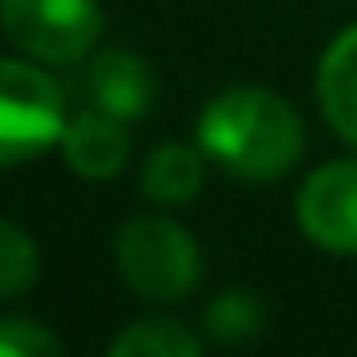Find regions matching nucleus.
<instances>
[{"mask_svg": "<svg viewBox=\"0 0 357 357\" xmlns=\"http://www.w3.org/2000/svg\"><path fill=\"white\" fill-rule=\"evenodd\" d=\"M199 149L240 181H280L303 158V118L267 86H231L199 114Z\"/></svg>", "mask_w": 357, "mask_h": 357, "instance_id": "f257e3e1", "label": "nucleus"}, {"mask_svg": "<svg viewBox=\"0 0 357 357\" xmlns=\"http://www.w3.org/2000/svg\"><path fill=\"white\" fill-rule=\"evenodd\" d=\"M118 271L131 285V294L154 298V303H176L185 298L204 276V258L195 236L181 222L163 213H136L118 231Z\"/></svg>", "mask_w": 357, "mask_h": 357, "instance_id": "f03ea898", "label": "nucleus"}, {"mask_svg": "<svg viewBox=\"0 0 357 357\" xmlns=\"http://www.w3.org/2000/svg\"><path fill=\"white\" fill-rule=\"evenodd\" d=\"M68 127L63 86L45 68L23 59H0V167L32 163L59 145Z\"/></svg>", "mask_w": 357, "mask_h": 357, "instance_id": "7ed1b4c3", "label": "nucleus"}, {"mask_svg": "<svg viewBox=\"0 0 357 357\" xmlns=\"http://www.w3.org/2000/svg\"><path fill=\"white\" fill-rule=\"evenodd\" d=\"M0 27L41 63H82L105 36L100 0H0Z\"/></svg>", "mask_w": 357, "mask_h": 357, "instance_id": "20e7f679", "label": "nucleus"}, {"mask_svg": "<svg viewBox=\"0 0 357 357\" xmlns=\"http://www.w3.org/2000/svg\"><path fill=\"white\" fill-rule=\"evenodd\" d=\"M298 227L326 253H357V158L317 167L298 190Z\"/></svg>", "mask_w": 357, "mask_h": 357, "instance_id": "39448f33", "label": "nucleus"}, {"mask_svg": "<svg viewBox=\"0 0 357 357\" xmlns=\"http://www.w3.org/2000/svg\"><path fill=\"white\" fill-rule=\"evenodd\" d=\"M86 68H82V96H86V109H100V114L131 122V118H145L149 105L158 96V82L154 68L140 59L136 50H122V45H109V50H91Z\"/></svg>", "mask_w": 357, "mask_h": 357, "instance_id": "423d86ee", "label": "nucleus"}, {"mask_svg": "<svg viewBox=\"0 0 357 357\" xmlns=\"http://www.w3.org/2000/svg\"><path fill=\"white\" fill-rule=\"evenodd\" d=\"M59 149L68 158V167L86 181H109L127 167L131 158V136L122 131L118 118L100 114V109H82V114L68 118L59 136Z\"/></svg>", "mask_w": 357, "mask_h": 357, "instance_id": "0eeeda50", "label": "nucleus"}, {"mask_svg": "<svg viewBox=\"0 0 357 357\" xmlns=\"http://www.w3.org/2000/svg\"><path fill=\"white\" fill-rule=\"evenodd\" d=\"M317 100H321L326 122L349 145H357V23L326 45L317 63Z\"/></svg>", "mask_w": 357, "mask_h": 357, "instance_id": "6e6552de", "label": "nucleus"}, {"mask_svg": "<svg viewBox=\"0 0 357 357\" xmlns=\"http://www.w3.org/2000/svg\"><path fill=\"white\" fill-rule=\"evenodd\" d=\"M199 185H204L199 149L176 145V140L158 145L154 154L145 158V167H140V190L154 204H190L195 195H199Z\"/></svg>", "mask_w": 357, "mask_h": 357, "instance_id": "1a4fd4ad", "label": "nucleus"}, {"mask_svg": "<svg viewBox=\"0 0 357 357\" xmlns=\"http://www.w3.org/2000/svg\"><path fill=\"white\" fill-rule=\"evenodd\" d=\"M109 357H204V344L181 321H136L109 344Z\"/></svg>", "mask_w": 357, "mask_h": 357, "instance_id": "9d476101", "label": "nucleus"}, {"mask_svg": "<svg viewBox=\"0 0 357 357\" xmlns=\"http://www.w3.org/2000/svg\"><path fill=\"white\" fill-rule=\"evenodd\" d=\"M41 276V253L23 227L0 218V298H18Z\"/></svg>", "mask_w": 357, "mask_h": 357, "instance_id": "9b49d317", "label": "nucleus"}, {"mask_svg": "<svg viewBox=\"0 0 357 357\" xmlns=\"http://www.w3.org/2000/svg\"><path fill=\"white\" fill-rule=\"evenodd\" d=\"M208 335L222 344H244L249 335L262 331V303L253 294H244V289H227V294H218L208 303Z\"/></svg>", "mask_w": 357, "mask_h": 357, "instance_id": "f8f14e48", "label": "nucleus"}, {"mask_svg": "<svg viewBox=\"0 0 357 357\" xmlns=\"http://www.w3.org/2000/svg\"><path fill=\"white\" fill-rule=\"evenodd\" d=\"M0 357H63V344L41 321L0 317Z\"/></svg>", "mask_w": 357, "mask_h": 357, "instance_id": "ddd939ff", "label": "nucleus"}]
</instances>
